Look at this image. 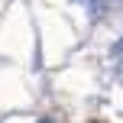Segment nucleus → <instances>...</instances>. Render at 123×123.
<instances>
[]
</instances>
